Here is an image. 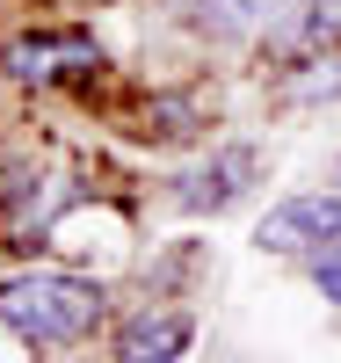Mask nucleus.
I'll return each instance as SVG.
<instances>
[{"label": "nucleus", "instance_id": "nucleus-1", "mask_svg": "<svg viewBox=\"0 0 341 363\" xmlns=\"http://www.w3.org/2000/svg\"><path fill=\"white\" fill-rule=\"evenodd\" d=\"M0 327H15L37 349H66L102 327V291L87 277H66V269H22L0 284Z\"/></svg>", "mask_w": 341, "mask_h": 363}, {"label": "nucleus", "instance_id": "nucleus-2", "mask_svg": "<svg viewBox=\"0 0 341 363\" xmlns=\"http://www.w3.org/2000/svg\"><path fill=\"white\" fill-rule=\"evenodd\" d=\"M262 247L269 255H305V247H327V240H341V196H291L276 203L262 218Z\"/></svg>", "mask_w": 341, "mask_h": 363}, {"label": "nucleus", "instance_id": "nucleus-3", "mask_svg": "<svg viewBox=\"0 0 341 363\" xmlns=\"http://www.w3.org/2000/svg\"><path fill=\"white\" fill-rule=\"evenodd\" d=\"M8 73L15 80H58V73H80V66H95V37L87 29H58V37H8Z\"/></svg>", "mask_w": 341, "mask_h": 363}, {"label": "nucleus", "instance_id": "nucleus-4", "mask_svg": "<svg viewBox=\"0 0 341 363\" xmlns=\"http://www.w3.org/2000/svg\"><path fill=\"white\" fill-rule=\"evenodd\" d=\"M189 335H196L189 313H138L116 335V363H174L181 349H189Z\"/></svg>", "mask_w": 341, "mask_h": 363}, {"label": "nucleus", "instance_id": "nucleus-5", "mask_svg": "<svg viewBox=\"0 0 341 363\" xmlns=\"http://www.w3.org/2000/svg\"><path fill=\"white\" fill-rule=\"evenodd\" d=\"M247 182H255V153H247V145H233V153H218L211 167H196L174 196L189 203V211H225V203L247 189Z\"/></svg>", "mask_w": 341, "mask_h": 363}, {"label": "nucleus", "instance_id": "nucleus-6", "mask_svg": "<svg viewBox=\"0 0 341 363\" xmlns=\"http://www.w3.org/2000/svg\"><path fill=\"white\" fill-rule=\"evenodd\" d=\"M284 0H189V15L203 29H255L262 15H276Z\"/></svg>", "mask_w": 341, "mask_h": 363}, {"label": "nucleus", "instance_id": "nucleus-7", "mask_svg": "<svg viewBox=\"0 0 341 363\" xmlns=\"http://www.w3.org/2000/svg\"><path fill=\"white\" fill-rule=\"evenodd\" d=\"M291 95H298V102L341 95V51H334V58H313V73H291Z\"/></svg>", "mask_w": 341, "mask_h": 363}, {"label": "nucleus", "instance_id": "nucleus-8", "mask_svg": "<svg viewBox=\"0 0 341 363\" xmlns=\"http://www.w3.org/2000/svg\"><path fill=\"white\" fill-rule=\"evenodd\" d=\"M327 37H341V0H313L305 8V44H327Z\"/></svg>", "mask_w": 341, "mask_h": 363}, {"label": "nucleus", "instance_id": "nucleus-9", "mask_svg": "<svg viewBox=\"0 0 341 363\" xmlns=\"http://www.w3.org/2000/svg\"><path fill=\"white\" fill-rule=\"evenodd\" d=\"M313 269H320V291H327L334 306H341V247H327V255H320Z\"/></svg>", "mask_w": 341, "mask_h": 363}]
</instances>
